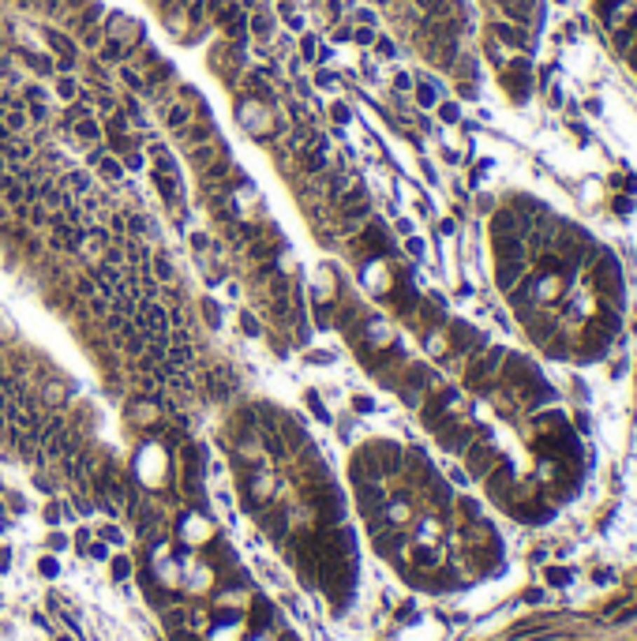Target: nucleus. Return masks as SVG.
Wrapping results in <instances>:
<instances>
[{
    "mask_svg": "<svg viewBox=\"0 0 637 641\" xmlns=\"http://www.w3.org/2000/svg\"><path fill=\"white\" fill-rule=\"evenodd\" d=\"M102 540H109V544H121V540H124V537H121V529L105 525V529H102Z\"/></svg>",
    "mask_w": 637,
    "mask_h": 641,
    "instance_id": "f3484780",
    "label": "nucleus"
},
{
    "mask_svg": "<svg viewBox=\"0 0 637 641\" xmlns=\"http://www.w3.org/2000/svg\"><path fill=\"white\" fill-rule=\"evenodd\" d=\"M304 401H308V409H311V412H315V417H319L322 424H330V412H327V405H322L319 390H304Z\"/></svg>",
    "mask_w": 637,
    "mask_h": 641,
    "instance_id": "9d476101",
    "label": "nucleus"
},
{
    "mask_svg": "<svg viewBox=\"0 0 637 641\" xmlns=\"http://www.w3.org/2000/svg\"><path fill=\"white\" fill-rule=\"evenodd\" d=\"M405 255L409 259H424V241L413 233V236H405Z\"/></svg>",
    "mask_w": 637,
    "mask_h": 641,
    "instance_id": "f8f14e48",
    "label": "nucleus"
},
{
    "mask_svg": "<svg viewBox=\"0 0 637 641\" xmlns=\"http://www.w3.org/2000/svg\"><path fill=\"white\" fill-rule=\"evenodd\" d=\"M128 236H132V241H139V236H150L146 214H128Z\"/></svg>",
    "mask_w": 637,
    "mask_h": 641,
    "instance_id": "6e6552de",
    "label": "nucleus"
},
{
    "mask_svg": "<svg viewBox=\"0 0 637 641\" xmlns=\"http://www.w3.org/2000/svg\"><path fill=\"white\" fill-rule=\"evenodd\" d=\"M352 409H356V412H375V401H371L368 394H356V398H352Z\"/></svg>",
    "mask_w": 637,
    "mask_h": 641,
    "instance_id": "ddd939ff",
    "label": "nucleus"
},
{
    "mask_svg": "<svg viewBox=\"0 0 637 641\" xmlns=\"http://www.w3.org/2000/svg\"><path fill=\"white\" fill-rule=\"evenodd\" d=\"M86 555H90V559H109V548H105V544H90V548H86Z\"/></svg>",
    "mask_w": 637,
    "mask_h": 641,
    "instance_id": "a211bd4d",
    "label": "nucleus"
},
{
    "mask_svg": "<svg viewBox=\"0 0 637 641\" xmlns=\"http://www.w3.org/2000/svg\"><path fill=\"white\" fill-rule=\"evenodd\" d=\"M38 570H41V574H46V578H57V574H60V567H57V559H49V555H46V559H41V562H38Z\"/></svg>",
    "mask_w": 637,
    "mask_h": 641,
    "instance_id": "4468645a",
    "label": "nucleus"
},
{
    "mask_svg": "<svg viewBox=\"0 0 637 641\" xmlns=\"http://www.w3.org/2000/svg\"><path fill=\"white\" fill-rule=\"evenodd\" d=\"M49 548H53V551H64V548H68V532H53V537H49Z\"/></svg>",
    "mask_w": 637,
    "mask_h": 641,
    "instance_id": "dca6fc26",
    "label": "nucleus"
},
{
    "mask_svg": "<svg viewBox=\"0 0 637 641\" xmlns=\"http://www.w3.org/2000/svg\"><path fill=\"white\" fill-rule=\"evenodd\" d=\"M394 225H397V233H402V236H413V222H409V218H394Z\"/></svg>",
    "mask_w": 637,
    "mask_h": 641,
    "instance_id": "6ab92c4d",
    "label": "nucleus"
},
{
    "mask_svg": "<svg viewBox=\"0 0 637 641\" xmlns=\"http://www.w3.org/2000/svg\"><path fill=\"white\" fill-rule=\"evenodd\" d=\"M334 360H338V353H334V349H304V364L322 367V364H334Z\"/></svg>",
    "mask_w": 637,
    "mask_h": 641,
    "instance_id": "1a4fd4ad",
    "label": "nucleus"
},
{
    "mask_svg": "<svg viewBox=\"0 0 637 641\" xmlns=\"http://www.w3.org/2000/svg\"><path fill=\"white\" fill-rule=\"evenodd\" d=\"M109 562H113V578H116V581L132 578V559H128V555H113Z\"/></svg>",
    "mask_w": 637,
    "mask_h": 641,
    "instance_id": "9b49d317",
    "label": "nucleus"
},
{
    "mask_svg": "<svg viewBox=\"0 0 637 641\" xmlns=\"http://www.w3.org/2000/svg\"><path fill=\"white\" fill-rule=\"evenodd\" d=\"M199 308H203V319H207V327H210V330H221V308H225V304H221L218 297H203Z\"/></svg>",
    "mask_w": 637,
    "mask_h": 641,
    "instance_id": "423d86ee",
    "label": "nucleus"
},
{
    "mask_svg": "<svg viewBox=\"0 0 637 641\" xmlns=\"http://www.w3.org/2000/svg\"><path fill=\"white\" fill-rule=\"evenodd\" d=\"M236 327H240L244 338H263V323L252 308H236Z\"/></svg>",
    "mask_w": 637,
    "mask_h": 641,
    "instance_id": "20e7f679",
    "label": "nucleus"
},
{
    "mask_svg": "<svg viewBox=\"0 0 637 641\" xmlns=\"http://www.w3.org/2000/svg\"><path fill=\"white\" fill-rule=\"evenodd\" d=\"M499 278L525 330L555 356H592L619 323V270L574 225L544 218L499 236Z\"/></svg>",
    "mask_w": 637,
    "mask_h": 641,
    "instance_id": "f257e3e1",
    "label": "nucleus"
},
{
    "mask_svg": "<svg viewBox=\"0 0 637 641\" xmlns=\"http://www.w3.org/2000/svg\"><path fill=\"white\" fill-rule=\"evenodd\" d=\"M41 398H46L49 405H60V401H68V386L57 383V379H49V383L41 386Z\"/></svg>",
    "mask_w": 637,
    "mask_h": 641,
    "instance_id": "0eeeda50",
    "label": "nucleus"
},
{
    "mask_svg": "<svg viewBox=\"0 0 637 641\" xmlns=\"http://www.w3.org/2000/svg\"><path fill=\"white\" fill-rule=\"evenodd\" d=\"M225 297H229V300H240V281H236V278H225Z\"/></svg>",
    "mask_w": 637,
    "mask_h": 641,
    "instance_id": "2eb2a0df",
    "label": "nucleus"
},
{
    "mask_svg": "<svg viewBox=\"0 0 637 641\" xmlns=\"http://www.w3.org/2000/svg\"><path fill=\"white\" fill-rule=\"evenodd\" d=\"M94 177L98 180H105V184H124V161L121 158H102L98 161V169H94Z\"/></svg>",
    "mask_w": 637,
    "mask_h": 641,
    "instance_id": "7ed1b4c3",
    "label": "nucleus"
},
{
    "mask_svg": "<svg viewBox=\"0 0 637 641\" xmlns=\"http://www.w3.org/2000/svg\"><path fill=\"white\" fill-rule=\"evenodd\" d=\"M150 274L158 281H172L177 278V266H172V259L165 252H150Z\"/></svg>",
    "mask_w": 637,
    "mask_h": 641,
    "instance_id": "39448f33",
    "label": "nucleus"
},
{
    "mask_svg": "<svg viewBox=\"0 0 637 641\" xmlns=\"http://www.w3.org/2000/svg\"><path fill=\"white\" fill-rule=\"evenodd\" d=\"M8 562H12V551H8V548H0V570H8Z\"/></svg>",
    "mask_w": 637,
    "mask_h": 641,
    "instance_id": "aec40b11",
    "label": "nucleus"
},
{
    "mask_svg": "<svg viewBox=\"0 0 637 641\" xmlns=\"http://www.w3.org/2000/svg\"><path fill=\"white\" fill-rule=\"evenodd\" d=\"M94 180L98 177H94L86 166H71V169H64V177H60V184L75 195V199H86V195L94 191Z\"/></svg>",
    "mask_w": 637,
    "mask_h": 641,
    "instance_id": "f03ea898",
    "label": "nucleus"
}]
</instances>
